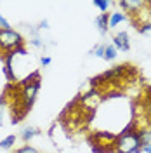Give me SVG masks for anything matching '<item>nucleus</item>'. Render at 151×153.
<instances>
[{
	"instance_id": "obj_8",
	"label": "nucleus",
	"mask_w": 151,
	"mask_h": 153,
	"mask_svg": "<svg viewBox=\"0 0 151 153\" xmlns=\"http://www.w3.org/2000/svg\"><path fill=\"white\" fill-rule=\"evenodd\" d=\"M127 21V16L123 14V12H111L110 14V28H116L118 25H122V23H125Z\"/></svg>"
},
{
	"instance_id": "obj_2",
	"label": "nucleus",
	"mask_w": 151,
	"mask_h": 153,
	"mask_svg": "<svg viewBox=\"0 0 151 153\" xmlns=\"http://www.w3.org/2000/svg\"><path fill=\"white\" fill-rule=\"evenodd\" d=\"M38 89H40V78H38V73H33V75L26 78L23 82V89L19 92V101H21V106H23V113L30 111V108L33 106L35 99H37Z\"/></svg>"
},
{
	"instance_id": "obj_7",
	"label": "nucleus",
	"mask_w": 151,
	"mask_h": 153,
	"mask_svg": "<svg viewBox=\"0 0 151 153\" xmlns=\"http://www.w3.org/2000/svg\"><path fill=\"white\" fill-rule=\"evenodd\" d=\"M110 14L108 12H104V14H99L97 18H95V26H97V30L101 31V33H108V30H110Z\"/></svg>"
},
{
	"instance_id": "obj_20",
	"label": "nucleus",
	"mask_w": 151,
	"mask_h": 153,
	"mask_svg": "<svg viewBox=\"0 0 151 153\" xmlns=\"http://www.w3.org/2000/svg\"><path fill=\"white\" fill-rule=\"evenodd\" d=\"M30 44H31V45H35V47H42V42H40L38 38H33V40H30Z\"/></svg>"
},
{
	"instance_id": "obj_21",
	"label": "nucleus",
	"mask_w": 151,
	"mask_h": 153,
	"mask_svg": "<svg viewBox=\"0 0 151 153\" xmlns=\"http://www.w3.org/2000/svg\"><path fill=\"white\" fill-rule=\"evenodd\" d=\"M142 152H146V153H151V143L146 146V148H142Z\"/></svg>"
},
{
	"instance_id": "obj_19",
	"label": "nucleus",
	"mask_w": 151,
	"mask_h": 153,
	"mask_svg": "<svg viewBox=\"0 0 151 153\" xmlns=\"http://www.w3.org/2000/svg\"><path fill=\"white\" fill-rule=\"evenodd\" d=\"M50 61H52V59H50L49 56H44L42 59H40V63H42V66H49V65H50Z\"/></svg>"
},
{
	"instance_id": "obj_9",
	"label": "nucleus",
	"mask_w": 151,
	"mask_h": 153,
	"mask_svg": "<svg viewBox=\"0 0 151 153\" xmlns=\"http://www.w3.org/2000/svg\"><path fill=\"white\" fill-rule=\"evenodd\" d=\"M38 134H40V129H37V127H24L21 131V139L23 141H30V139H33Z\"/></svg>"
},
{
	"instance_id": "obj_22",
	"label": "nucleus",
	"mask_w": 151,
	"mask_h": 153,
	"mask_svg": "<svg viewBox=\"0 0 151 153\" xmlns=\"http://www.w3.org/2000/svg\"><path fill=\"white\" fill-rule=\"evenodd\" d=\"M40 28H49V26H47V21H42V25H40Z\"/></svg>"
},
{
	"instance_id": "obj_10",
	"label": "nucleus",
	"mask_w": 151,
	"mask_h": 153,
	"mask_svg": "<svg viewBox=\"0 0 151 153\" xmlns=\"http://www.w3.org/2000/svg\"><path fill=\"white\" fill-rule=\"evenodd\" d=\"M139 139H141V146L146 148L151 143V131L150 129H141L139 131Z\"/></svg>"
},
{
	"instance_id": "obj_17",
	"label": "nucleus",
	"mask_w": 151,
	"mask_h": 153,
	"mask_svg": "<svg viewBox=\"0 0 151 153\" xmlns=\"http://www.w3.org/2000/svg\"><path fill=\"white\" fill-rule=\"evenodd\" d=\"M0 30H10V25H9V21L4 18L2 14H0Z\"/></svg>"
},
{
	"instance_id": "obj_14",
	"label": "nucleus",
	"mask_w": 151,
	"mask_h": 153,
	"mask_svg": "<svg viewBox=\"0 0 151 153\" xmlns=\"http://www.w3.org/2000/svg\"><path fill=\"white\" fill-rule=\"evenodd\" d=\"M137 30H139V33H141V35L151 38V23H146V25H142L141 28H137Z\"/></svg>"
},
{
	"instance_id": "obj_12",
	"label": "nucleus",
	"mask_w": 151,
	"mask_h": 153,
	"mask_svg": "<svg viewBox=\"0 0 151 153\" xmlns=\"http://www.w3.org/2000/svg\"><path fill=\"white\" fill-rule=\"evenodd\" d=\"M92 5L97 7V9L104 14V12H108V9L111 7V2H108V0H94V2H92Z\"/></svg>"
},
{
	"instance_id": "obj_3",
	"label": "nucleus",
	"mask_w": 151,
	"mask_h": 153,
	"mask_svg": "<svg viewBox=\"0 0 151 153\" xmlns=\"http://www.w3.org/2000/svg\"><path fill=\"white\" fill-rule=\"evenodd\" d=\"M24 40L23 35L18 33L16 30H0V49L5 51V52H12V51H18L23 47Z\"/></svg>"
},
{
	"instance_id": "obj_18",
	"label": "nucleus",
	"mask_w": 151,
	"mask_h": 153,
	"mask_svg": "<svg viewBox=\"0 0 151 153\" xmlns=\"http://www.w3.org/2000/svg\"><path fill=\"white\" fill-rule=\"evenodd\" d=\"M4 117H5V105L0 103V127L4 125Z\"/></svg>"
},
{
	"instance_id": "obj_5",
	"label": "nucleus",
	"mask_w": 151,
	"mask_h": 153,
	"mask_svg": "<svg viewBox=\"0 0 151 153\" xmlns=\"http://www.w3.org/2000/svg\"><path fill=\"white\" fill-rule=\"evenodd\" d=\"M113 47L116 49V51H123V52H127V51L130 49L129 35H127L125 31H120V33H116L113 37Z\"/></svg>"
},
{
	"instance_id": "obj_11",
	"label": "nucleus",
	"mask_w": 151,
	"mask_h": 153,
	"mask_svg": "<svg viewBox=\"0 0 151 153\" xmlns=\"http://www.w3.org/2000/svg\"><path fill=\"white\" fill-rule=\"evenodd\" d=\"M14 143H16V136L10 134V136L4 137V139L0 141V148H2V150H10V148L14 146Z\"/></svg>"
},
{
	"instance_id": "obj_4",
	"label": "nucleus",
	"mask_w": 151,
	"mask_h": 153,
	"mask_svg": "<svg viewBox=\"0 0 151 153\" xmlns=\"http://www.w3.org/2000/svg\"><path fill=\"white\" fill-rule=\"evenodd\" d=\"M127 70V66L125 65H120V66H115L111 68V70H108V71H104L101 76H95V80H104V82H111V80H115V78H118V76L123 75V71Z\"/></svg>"
},
{
	"instance_id": "obj_16",
	"label": "nucleus",
	"mask_w": 151,
	"mask_h": 153,
	"mask_svg": "<svg viewBox=\"0 0 151 153\" xmlns=\"http://www.w3.org/2000/svg\"><path fill=\"white\" fill-rule=\"evenodd\" d=\"M104 49H106V45H97L90 54H94V56H97V57H103L104 56Z\"/></svg>"
},
{
	"instance_id": "obj_1",
	"label": "nucleus",
	"mask_w": 151,
	"mask_h": 153,
	"mask_svg": "<svg viewBox=\"0 0 151 153\" xmlns=\"http://www.w3.org/2000/svg\"><path fill=\"white\" fill-rule=\"evenodd\" d=\"M115 152L116 153H141V139H139V131L134 129V125L127 127L120 136L115 137Z\"/></svg>"
},
{
	"instance_id": "obj_6",
	"label": "nucleus",
	"mask_w": 151,
	"mask_h": 153,
	"mask_svg": "<svg viewBox=\"0 0 151 153\" xmlns=\"http://www.w3.org/2000/svg\"><path fill=\"white\" fill-rule=\"evenodd\" d=\"M118 5L125 10H130L132 14H137L139 9L144 7V5H148V4L146 2H139V0H134V2H130V0H122V2H118Z\"/></svg>"
},
{
	"instance_id": "obj_15",
	"label": "nucleus",
	"mask_w": 151,
	"mask_h": 153,
	"mask_svg": "<svg viewBox=\"0 0 151 153\" xmlns=\"http://www.w3.org/2000/svg\"><path fill=\"white\" fill-rule=\"evenodd\" d=\"M14 153H40L37 150V148H33V146H30V144H26V146H21L19 150H16Z\"/></svg>"
},
{
	"instance_id": "obj_13",
	"label": "nucleus",
	"mask_w": 151,
	"mask_h": 153,
	"mask_svg": "<svg viewBox=\"0 0 151 153\" xmlns=\"http://www.w3.org/2000/svg\"><path fill=\"white\" fill-rule=\"evenodd\" d=\"M116 52H118V51H116V49L113 47V45H106V49H104V59H106V61H111V59H115V57H116Z\"/></svg>"
}]
</instances>
